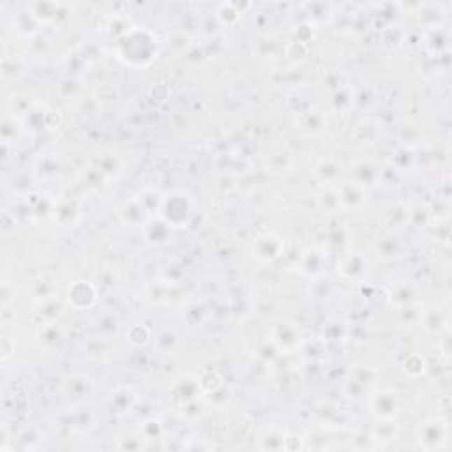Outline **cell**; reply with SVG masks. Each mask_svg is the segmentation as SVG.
I'll return each instance as SVG.
<instances>
[{"label": "cell", "mask_w": 452, "mask_h": 452, "mask_svg": "<svg viewBox=\"0 0 452 452\" xmlns=\"http://www.w3.org/2000/svg\"><path fill=\"white\" fill-rule=\"evenodd\" d=\"M447 426L440 421H428L419 428V433H417L421 445L426 449L442 447V444L447 442Z\"/></svg>", "instance_id": "cell-1"}, {"label": "cell", "mask_w": 452, "mask_h": 452, "mask_svg": "<svg viewBox=\"0 0 452 452\" xmlns=\"http://www.w3.org/2000/svg\"><path fill=\"white\" fill-rule=\"evenodd\" d=\"M373 414L379 417H393L396 414L397 401L394 393H379L373 396Z\"/></svg>", "instance_id": "cell-2"}]
</instances>
